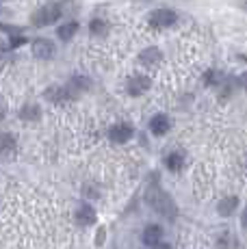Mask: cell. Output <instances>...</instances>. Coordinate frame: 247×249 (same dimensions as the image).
Returning <instances> with one entry per match:
<instances>
[{"mask_svg":"<svg viewBox=\"0 0 247 249\" xmlns=\"http://www.w3.org/2000/svg\"><path fill=\"white\" fill-rule=\"evenodd\" d=\"M145 202H148V206L152 210H156V214L169 219V221H174L176 214H178V206L174 204L172 195L165 193L159 184L148 186V191H145Z\"/></svg>","mask_w":247,"mask_h":249,"instance_id":"6da1fadb","label":"cell"},{"mask_svg":"<svg viewBox=\"0 0 247 249\" xmlns=\"http://www.w3.org/2000/svg\"><path fill=\"white\" fill-rule=\"evenodd\" d=\"M96 219H98V214L91 204L85 202L78 206V210H76V223H78V226H93Z\"/></svg>","mask_w":247,"mask_h":249,"instance_id":"52a82bcc","label":"cell"},{"mask_svg":"<svg viewBox=\"0 0 247 249\" xmlns=\"http://www.w3.org/2000/svg\"><path fill=\"white\" fill-rule=\"evenodd\" d=\"M76 33H78V22H74V20L72 22H65L63 26L56 28V37H59L61 41H70Z\"/></svg>","mask_w":247,"mask_h":249,"instance_id":"4fadbf2b","label":"cell"},{"mask_svg":"<svg viewBox=\"0 0 247 249\" xmlns=\"http://www.w3.org/2000/svg\"><path fill=\"white\" fill-rule=\"evenodd\" d=\"M20 119H26V122H33V119H39L41 115V108L37 107V104H24V107L20 108Z\"/></svg>","mask_w":247,"mask_h":249,"instance_id":"2e32d148","label":"cell"},{"mask_svg":"<svg viewBox=\"0 0 247 249\" xmlns=\"http://www.w3.org/2000/svg\"><path fill=\"white\" fill-rule=\"evenodd\" d=\"M217 78H219V74H217L215 70H208L206 74H204V85H217L219 83Z\"/></svg>","mask_w":247,"mask_h":249,"instance_id":"ac0fdd59","label":"cell"},{"mask_svg":"<svg viewBox=\"0 0 247 249\" xmlns=\"http://www.w3.org/2000/svg\"><path fill=\"white\" fill-rule=\"evenodd\" d=\"M154 249H172V247H169L167 243H156V245H154Z\"/></svg>","mask_w":247,"mask_h":249,"instance_id":"603a6c76","label":"cell"},{"mask_svg":"<svg viewBox=\"0 0 247 249\" xmlns=\"http://www.w3.org/2000/svg\"><path fill=\"white\" fill-rule=\"evenodd\" d=\"M169 128H172V119H169V115L165 113H159L154 115V117L150 119V132L156 137H163L169 132Z\"/></svg>","mask_w":247,"mask_h":249,"instance_id":"8992f818","label":"cell"},{"mask_svg":"<svg viewBox=\"0 0 247 249\" xmlns=\"http://www.w3.org/2000/svg\"><path fill=\"white\" fill-rule=\"evenodd\" d=\"M26 41V37H22V35H13L11 39H9V48H20L22 44Z\"/></svg>","mask_w":247,"mask_h":249,"instance_id":"d6986e66","label":"cell"},{"mask_svg":"<svg viewBox=\"0 0 247 249\" xmlns=\"http://www.w3.org/2000/svg\"><path fill=\"white\" fill-rule=\"evenodd\" d=\"M132 135H135V130H132V126H128V124H115V126L108 130V139H111L113 143H126L132 139Z\"/></svg>","mask_w":247,"mask_h":249,"instance_id":"ba28073f","label":"cell"},{"mask_svg":"<svg viewBox=\"0 0 247 249\" xmlns=\"http://www.w3.org/2000/svg\"><path fill=\"white\" fill-rule=\"evenodd\" d=\"M160 59H163V52H160L156 46L145 48V50H141V52H139V61H141L143 65H156Z\"/></svg>","mask_w":247,"mask_h":249,"instance_id":"8fae6325","label":"cell"},{"mask_svg":"<svg viewBox=\"0 0 247 249\" xmlns=\"http://www.w3.org/2000/svg\"><path fill=\"white\" fill-rule=\"evenodd\" d=\"M46 98L50 102H65V100L72 98V91H70V87H50L46 89Z\"/></svg>","mask_w":247,"mask_h":249,"instance_id":"7c38bea8","label":"cell"},{"mask_svg":"<svg viewBox=\"0 0 247 249\" xmlns=\"http://www.w3.org/2000/svg\"><path fill=\"white\" fill-rule=\"evenodd\" d=\"M61 7L59 4H44V7H39L35 13H33V24L35 26H39V28H44V26H50V24H54L56 20L61 18Z\"/></svg>","mask_w":247,"mask_h":249,"instance_id":"7a4b0ae2","label":"cell"},{"mask_svg":"<svg viewBox=\"0 0 247 249\" xmlns=\"http://www.w3.org/2000/svg\"><path fill=\"white\" fill-rule=\"evenodd\" d=\"M89 33H91L93 37H104L108 33V24L102 20V18H93L91 22H89Z\"/></svg>","mask_w":247,"mask_h":249,"instance_id":"9a60e30c","label":"cell"},{"mask_svg":"<svg viewBox=\"0 0 247 249\" xmlns=\"http://www.w3.org/2000/svg\"><path fill=\"white\" fill-rule=\"evenodd\" d=\"M70 91H85V89H89V78H85V76H80V74H76L70 78Z\"/></svg>","mask_w":247,"mask_h":249,"instance_id":"e0dca14e","label":"cell"},{"mask_svg":"<svg viewBox=\"0 0 247 249\" xmlns=\"http://www.w3.org/2000/svg\"><path fill=\"white\" fill-rule=\"evenodd\" d=\"M236 208H239V197H234V195H232V197L221 199L219 206H217V213H219L221 217H230Z\"/></svg>","mask_w":247,"mask_h":249,"instance_id":"5bb4252c","label":"cell"},{"mask_svg":"<svg viewBox=\"0 0 247 249\" xmlns=\"http://www.w3.org/2000/svg\"><path fill=\"white\" fill-rule=\"evenodd\" d=\"M160 236H163V228H160V226H156V223L145 226V230H143V243H145V245L154 247L156 243H160Z\"/></svg>","mask_w":247,"mask_h":249,"instance_id":"30bf717a","label":"cell"},{"mask_svg":"<svg viewBox=\"0 0 247 249\" xmlns=\"http://www.w3.org/2000/svg\"><path fill=\"white\" fill-rule=\"evenodd\" d=\"M165 167L169 171H180L184 167V152L182 150H174L165 156Z\"/></svg>","mask_w":247,"mask_h":249,"instance_id":"9c48e42d","label":"cell"},{"mask_svg":"<svg viewBox=\"0 0 247 249\" xmlns=\"http://www.w3.org/2000/svg\"><path fill=\"white\" fill-rule=\"evenodd\" d=\"M228 236H230V234H221V238H219V243H217V247H219V249H230V245H228Z\"/></svg>","mask_w":247,"mask_h":249,"instance_id":"44dd1931","label":"cell"},{"mask_svg":"<svg viewBox=\"0 0 247 249\" xmlns=\"http://www.w3.org/2000/svg\"><path fill=\"white\" fill-rule=\"evenodd\" d=\"M243 226H245V228H247V208H245V210H243Z\"/></svg>","mask_w":247,"mask_h":249,"instance_id":"cb8c5ba5","label":"cell"},{"mask_svg":"<svg viewBox=\"0 0 247 249\" xmlns=\"http://www.w3.org/2000/svg\"><path fill=\"white\" fill-rule=\"evenodd\" d=\"M148 22L154 28H169L178 22V13H176L174 9H156V11L150 13Z\"/></svg>","mask_w":247,"mask_h":249,"instance_id":"3957f363","label":"cell"},{"mask_svg":"<svg viewBox=\"0 0 247 249\" xmlns=\"http://www.w3.org/2000/svg\"><path fill=\"white\" fill-rule=\"evenodd\" d=\"M152 87V80L148 78V76H130L126 83V91L132 95V98H139V95H143L145 91H148Z\"/></svg>","mask_w":247,"mask_h":249,"instance_id":"5b68a950","label":"cell"},{"mask_svg":"<svg viewBox=\"0 0 247 249\" xmlns=\"http://www.w3.org/2000/svg\"><path fill=\"white\" fill-rule=\"evenodd\" d=\"M13 145H16V141H13L11 132H4V152H11Z\"/></svg>","mask_w":247,"mask_h":249,"instance_id":"ffe728a7","label":"cell"},{"mask_svg":"<svg viewBox=\"0 0 247 249\" xmlns=\"http://www.w3.org/2000/svg\"><path fill=\"white\" fill-rule=\"evenodd\" d=\"M56 48L52 44L50 39H46V37H39V39L33 41V54H35V59L39 61H50L52 56H54Z\"/></svg>","mask_w":247,"mask_h":249,"instance_id":"277c9868","label":"cell"},{"mask_svg":"<svg viewBox=\"0 0 247 249\" xmlns=\"http://www.w3.org/2000/svg\"><path fill=\"white\" fill-rule=\"evenodd\" d=\"M239 85L247 91V71H245V74H241V76H239Z\"/></svg>","mask_w":247,"mask_h":249,"instance_id":"7402d4cb","label":"cell"}]
</instances>
